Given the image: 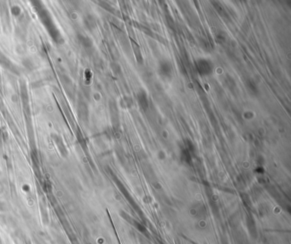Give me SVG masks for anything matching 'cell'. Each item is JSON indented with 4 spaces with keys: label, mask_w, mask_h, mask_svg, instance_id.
Returning <instances> with one entry per match:
<instances>
[{
    "label": "cell",
    "mask_w": 291,
    "mask_h": 244,
    "mask_svg": "<svg viewBox=\"0 0 291 244\" xmlns=\"http://www.w3.org/2000/svg\"><path fill=\"white\" fill-rule=\"evenodd\" d=\"M160 68H161V70H160V72H161V74L163 76H169V75L171 74V72H172V70H171V66L170 65H168L167 63H166V64H161V66H160Z\"/></svg>",
    "instance_id": "1"
}]
</instances>
